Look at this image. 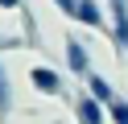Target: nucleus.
Instances as JSON below:
<instances>
[{
    "label": "nucleus",
    "mask_w": 128,
    "mask_h": 124,
    "mask_svg": "<svg viewBox=\"0 0 128 124\" xmlns=\"http://www.w3.org/2000/svg\"><path fill=\"white\" fill-rule=\"evenodd\" d=\"M62 54H66V70L74 74L78 83H87V74H95V66H91V50H87L78 37H66V41H62Z\"/></svg>",
    "instance_id": "1"
},
{
    "label": "nucleus",
    "mask_w": 128,
    "mask_h": 124,
    "mask_svg": "<svg viewBox=\"0 0 128 124\" xmlns=\"http://www.w3.org/2000/svg\"><path fill=\"white\" fill-rule=\"evenodd\" d=\"M29 83H33V91H37V95H50V99L66 95V83H62V70H54V66H46V62H37L33 70H29Z\"/></svg>",
    "instance_id": "2"
},
{
    "label": "nucleus",
    "mask_w": 128,
    "mask_h": 124,
    "mask_svg": "<svg viewBox=\"0 0 128 124\" xmlns=\"http://www.w3.org/2000/svg\"><path fill=\"white\" fill-rule=\"evenodd\" d=\"M74 124H112V120H108V107H103L95 95L78 91L74 95Z\"/></svg>",
    "instance_id": "3"
},
{
    "label": "nucleus",
    "mask_w": 128,
    "mask_h": 124,
    "mask_svg": "<svg viewBox=\"0 0 128 124\" xmlns=\"http://www.w3.org/2000/svg\"><path fill=\"white\" fill-rule=\"evenodd\" d=\"M74 21L87 25V29H108V8H103V0H78Z\"/></svg>",
    "instance_id": "4"
},
{
    "label": "nucleus",
    "mask_w": 128,
    "mask_h": 124,
    "mask_svg": "<svg viewBox=\"0 0 128 124\" xmlns=\"http://www.w3.org/2000/svg\"><path fill=\"white\" fill-rule=\"evenodd\" d=\"M83 91H87V95H95V99H99L103 107H108L112 99H116V87H112V83L103 79L99 70H95V74H87V83H83Z\"/></svg>",
    "instance_id": "5"
},
{
    "label": "nucleus",
    "mask_w": 128,
    "mask_h": 124,
    "mask_svg": "<svg viewBox=\"0 0 128 124\" xmlns=\"http://www.w3.org/2000/svg\"><path fill=\"white\" fill-rule=\"evenodd\" d=\"M108 120L112 124H128V99L120 95V91H116V99L108 103Z\"/></svg>",
    "instance_id": "6"
},
{
    "label": "nucleus",
    "mask_w": 128,
    "mask_h": 124,
    "mask_svg": "<svg viewBox=\"0 0 128 124\" xmlns=\"http://www.w3.org/2000/svg\"><path fill=\"white\" fill-rule=\"evenodd\" d=\"M0 112H12V79L4 70V62H0Z\"/></svg>",
    "instance_id": "7"
},
{
    "label": "nucleus",
    "mask_w": 128,
    "mask_h": 124,
    "mask_svg": "<svg viewBox=\"0 0 128 124\" xmlns=\"http://www.w3.org/2000/svg\"><path fill=\"white\" fill-rule=\"evenodd\" d=\"M50 4H58V13L74 21V8H78V0H50Z\"/></svg>",
    "instance_id": "8"
},
{
    "label": "nucleus",
    "mask_w": 128,
    "mask_h": 124,
    "mask_svg": "<svg viewBox=\"0 0 128 124\" xmlns=\"http://www.w3.org/2000/svg\"><path fill=\"white\" fill-rule=\"evenodd\" d=\"M0 50H21V37L17 33H0Z\"/></svg>",
    "instance_id": "9"
},
{
    "label": "nucleus",
    "mask_w": 128,
    "mask_h": 124,
    "mask_svg": "<svg viewBox=\"0 0 128 124\" xmlns=\"http://www.w3.org/2000/svg\"><path fill=\"white\" fill-rule=\"evenodd\" d=\"M0 8H4V13H21V8H25V0H0Z\"/></svg>",
    "instance_id": "10"
},
{
    "label": "nucleus",
    "mask_w": 128,
    "mask_h": 124,
    "mask_svg": "<svg viewBox=\"0 0 128 124\" xmlns=\"http://www.w3.org/2000/svg\"><path fill=\"white\" fill-rule=\"evenodd\" d=\"M103 4H120V0H103Z\"/></svg>",
    "instance_id": "11"
}]
</instances>
